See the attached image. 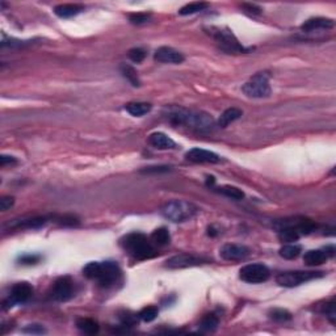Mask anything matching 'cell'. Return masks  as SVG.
<instances>
[{
	"mask_svg": "<svg viewBox=\"0 0 336 336\" xmlns=\"http://www.w3.org/2000/svg\"><path fill=\"white\" fill-rule=\"evenodd\" d=\"M164 116L175 126H185L199 131L212 130L214 119L204 112H193L181 107H167Z\"/></svg>",
	"mask_w": 336,
	"mask_h": 336,
	"instance_id": "6da1fadb",
	"label": "cell"
},
{
	"mask_svg": "<svg viewBox=\"0 0 336 336\" xmlns=\"http://www.w3.org/2000/svg\"><path fill=\"white\" fill-rule=\"evenodd\" d=\"M83 275L90 280H96L103 288H109L118 281L121 269L114 261H91L83 268Z\"/></svg>",
	"mask_w": 336,
	"mask_h": 336,
	"instance_id": "7a4b0ae2",
	"label": "cell"
},
{
	"mask_svg": "<svg viewBox=\"0 0 336 336\" xmlns=\"http://www.w3.org/2000/svg\"><path fill=\"white\" fill-rule=\"evenodd\" d=\"M121 246L137 260L151 259L156 255L155 248L148 242L147 236L141 232H130L121 239Z\"/></svg>",
	"mask_w": 336,
	"mask_h": 336,
	"instance_id": "3957f363",
	"label": "cell"
},
{
	"mask_svg": "<svg viewBox=\"0 0 336 336\" xmlns=\"http://www.w3.org/2000/svg\"><path fill=\"white\" fill-rule=\"evenodd\" d=\"M197 212L199 209L193 204L188 203V201H180V200L167 203L162 208V214L164 216V218L171 222H175V224L192 220L197 214Z\"/></svg>",
	"mask_w": 336,
	"mask_h": 336,
	"instance_id": "277c9868",
	"label": "cell"
},
{
	"mask_svg": "<svg viewBox=\"0 0 336 336\" xmlns=\"http://www.w3.org/2000/svg\"><path fill=\"white\" fill-rule=\"evenodd\" d=\"M208 33L213 37L218 46L226 53H247V49L238 41L234 33L227 28L210 26Z\"/></svg>",
	"mask_w": 336,
	"mask_h": 336,
	"instance_id": "5b68a950",
	"label": "cell"
},
{
	"mask_svg": "<svg viewBox=\"0 0 336 336\" xmlns=\"http://www.w3.org/2000/svg\"><path fill=\"white\" fill-rule=\"evenodd\" d=\"M325 276L323 272L317 271H289L282 272L276 277V282L284 288H296L311 280H317Z\"/></svg>",
	"mask_w": 336,
	"mask_h": 336,
	"instance_id": "8992f818",
	"label": "cell"
},
{
	"mask_svg": "<svg viewBox=\"0 0 336 336\" xmlns=\"http://www.w3.org/2000/svg\"><path fill=\"white\" fill-rule=\"evenodd\" d=\"M243 94L247 98L265 99L271 95V86H269V76L265 73H259L253 75L247 83L243 84Z\"/></svg>",
	"mask_w": 336,
	"mask_h": 336,
	"instance_id": "52a82bcc",
	"label": "cell"
},
{
	"mask_svg": "<svg viewBox=\"0 0 336 336\" xmlns=\"http://www.w3.org/2000/svg\"><path fill=\"white\" fill-rule=\"evenodd\" d=\"M239 277L247 284H261V282H265L268 278L271 277V271L267 265H264L261 263L247 264L243 268H240Z\"/></svg>",
	"mask_w": 336,
	"mask_h": 336,
	"instance_id": "ba28073f",
	"label": "cell"
},
{
	"mask_svg": "<svg viewBox=\"0 0 336 336\" xmlns=\"http://www.w3.org/2000/svg\"><path fill=\"white\" fill-rule=\"evenodd\" d=\"M208 259L195 253H179L175 256L170 257L166 261V268L168 269H183V268H191L197 267V265H203V264L208 263Z\"/></svg>",
	"mask_w": 336,
	"mask_h": 336,
	"instance_id": "9c48e42d",
	"label": "cell"
},
{
	"mask_svg": "<svg viewBox=\"0 0 336 336\" xmlns=\"http://www.w3.org/2000/svg\"><path fill=\"white\" fill-rule=\"evenodd\" d=\"M33 296V286L29 282H17L13 285L8 300L4 302V307H12L17 304H26Z\"/></svg>",
	"mask_w": 336,
	"mask_h": 336,
	"instance_id": "30bf717a",
	"label": "cell"
},
{
	"mask_svg": "<svg viewBox=\"0 0 336 336\" xmlns=\"http://www.w3.org/2000/svg\"><path fill=\"white\" fill-rule=\"evenodd\" d=\"M74 296V284L73 280L67 276L58 278L53 285L51 289V297L53 300L58 301V302H66V301L71 300Z\"/></svg>",
	"mask_w": 336,
	"mask_h": 336,
	"instance_id": "8fae6325",
	"label": "cell"
},
{
	"mask_svg": "<svg viewBox=\"0 0 336 336\" xmlns=\"http://www.w3.org/2000/svg\"><path fill=\"white\" fill-rule=\"evenodd\" d=\"M335 255V247L327 246L319 249H310L304 255V263L309 267H315V265H321L326 261L334 257Z\"/></svg>",
	"mask_w": 336,
	"mask_h": 336,
	"instance_id": "7c38bea8",
	"label": "cell"
},
{
	"mask_svg": "<svg viewBox=\"0 0 336 336\" xmlns=\"http://www.w3.org/2000/svg\"><path fill=\"white\" fill-rule=\"evenodd\" d=\"M220 255L224 260L239 261L244 260L249 255V248L243 244H231L227 243L220 249Z\"/></svg>",
	"mask_w": 336,
	"mask_h": 336,
	"instance_id": "4fadbf2b",
	"label": "cell"
},
{
	"mask_svg": "<svg viewBox=\"0 0 336 336\" xmlns=\"http://www.w3.org/2000/svg\"><path fill=\"white\" fill-rule=\"evenodd\" d=\"M154 59L159 63H171V65H180L184 62V55L180 51L175 50L170 46L158 47L154 53Z\"/></svg>",
	"mask_w": 336,
	"mask_h": 336,
	"instance_id": "5bb4252c",
	"label": "cell"
},
{
	"mask_svg": "<svg viewBox=\"0 0 336 336\" xmlns=\"http://www.w3.org/2000/svg\"><path fill=\"white\" fill-rule=\"evenodd\" d=\"M185 158L193 163H220L221 158L213 151H209V150H204V148H191L187 154H185Z\"/></svg>",
	"mask_w": 336,
	"mask_h": 336,
	"instance_id": "9a60e30c",
	"label": "cell"
},
{
	"mask_svg": "<svg viewBox=\"0 0 336 336\" xmlns=\"http://www.w3.org/2000/svg\"><path fill=\"white\" fill-rule=\"evenodd\" d=\"M335 22L331 18L326 17H313L309 18L301 25V30L305 33L318 32V30H329L333 29Z\"/></svg>",
	"mask_w": 336,
	"mask_h": 336,
	"instance_id": "2e32d148",
	"label": "cell"
},
{
	"mask_svg": "<svg viewBox=\"0 0 336 336\" xmlns=\"http://www.w3.org/2000/svg\"><path fill=\"white\" fill-rule=\"evenodd\" d=\"M148 143L152 147L159 148V150H170V148L176 147V143H175L174 139L168 137L167 134L160 133V131H155V133L150 134Z\"/></svg>",
	"mask_w": 336,
	"mask_h": 336,
	"instance_id": "e0dca14e",
	"label": "cell"
},
{
	"mask_svg": "<svg viewBox=\"0 0 336 336\" xmlns=\"http://www.w3.org/2000/svg\"><path fill=\"white\" fill-rule=\"evenodd\" d=\"M83 9L84 7L80 4H59L54 8V13L61 18H69L76 16Z\"/></svg>",
	"mask_w": 336,
	"mask_h": 336,
	"instance_id": "ac0fdd59",
	"label": "cell"
},
{
	"mask_svg": "<svg viewBox=\"0 0 336 336\" xmlns=\"http://www.w3.org/2000/svg\"><path fill=\"white\" fill-rule=\"evenodd\" d=\"M47 222L46 217H42V216H38V217H30V218H24V220L16 221L15 224H12V227L15 228H40L42 226H45Z\"/></svg>",
	"mask_w": 336,
	"mask_h": 336,
	"instance_id": "d6986e66",
	"label": "cell"
},
{
	"mask_svg": "<svg viewBox=\"0 0 336 336\" xmlns=\"http://www.w3.org/2000/svg\"><path fill=\"white\" fill-rule=\"evenodd\" d=\"M243 116V112L240 109L238 108H228L226 109L222 114L220 116V119H218V126L221 127H226L228 126L230 123L239 119L240 117Z\"/></svg>",
	"mask_w": 336,
	"mask_h": 336,
	"instance_id": "ffe728a7",
	"label": "cell"
},
{
	"mask_svg": "<svg viewBox=\"0 0 336 336\" xmlns=\"http://www.w3.org/2000/svg\"><path fill=\"white\" fill-rule=\"evenodd\" d=\"M152 105L148 104V103H142V102H134L129 103V104L125 105V109H126L127 113H130L131 116L134 117H142L147 114L150 111H151Z\"/></svg>",
	"mask_w": 336,
	"mask_h": 336,
	"instance_id": "44dd1931",
	"label": "cell"
},
{
	"mask_svg": "<svg viewBox=\"0 0 336 336\" xmlns=\"http://www.w3.org/2000/svg\"><path fill=\"white\" fill-rule=\"evenodd\" d=\"M301 234L292 226H281L278 227V239L282 243H293L300 239Z\"/></svg>",
	"mask_w": 336,
	"mask_h": 336,
	"instance_id": "7402d4cb",
	"label": "cell"
},
{
	"mask_svg": "<svg viewBox=\"0 0 336 336\" xmlns=\"http://www.w3.org/2000/svg\"><path fill=\"white\" fill-rule=\"evenodd\" d=\"M76 327L87 335H95L99 333V323L91 318H80L76 321Z\"/></svg>",
	"mask_w": 336,
	"mask_h": 336,
	"instance_id": "603a6c76",
	"label": "cell"
},
{
	"mask_svg": "<svg viewBox=\"0 0 336 336\" xmlns=\"http://www.w3.org/2000/svg\"><path fill=\"white\" fill-rule=\"evenodd\" d=\"M119 70H121V74L123 75V78H126L133 87H139L141 86V80L138 78V74L134 67H131L130 65H126V63H122L119 66Z\"/></svg>",
	"mask_w": 336,
	"mask_h": 336,
	"instance_id": "cb8c5ba5",
	"label": "cell"
},
{
	"mask_svg": "<svg viewBox=\"0 0 336 336\" xmlns=\"http://www.w3.org/2000/svg\"><path fill=\"white\" fill-rule=\"evenodd\" d=\"M218 325H220V319H218V317L216 314H213V313H210V314L204 315L199 326L200 330L206 331V333H210V331L217 330Z\"/></svg>",
	"mask_w": 336,
	"mask_h": 336,
	"instance_id": "d4e9b609",
	"label": "cell"
},
{
	"mask_svg": "<svg viewBox=\"0 0 336 336\" xmlns=\"http://www.w3.org/2000/svg\"><path fill=\"white\" fill-rule=\"evenodd\" d=\"M301 251H302L301 246H298V244H292V243H288V244H285V246L280 248V251H278V255H280L281 257H284V259H286V260H293V259L298 257V255L301 253Z\"/></svg>",
	"mask_w": 336,
	"mask_h": 336,
	"instance_id": "484cf974",
	"label": "cell"
},
{
	"mask_svg": "<svg viewBox=\"0 0 336 336\" xmlns=\"http://www.w3.org/2000/svg\"><path fill=\"white\" fill-rule=\"evenodd\" d=\"M151 240L156 246H166L171 242V235L166 227H159L151 234Z\"/></svg>",
	"mask_w": 336,
	"mask_h": 336,
	"instance_id": "4316f807",
	"label": "cell"
},
{
	"mask_svg": "<svg viewBox=\"0 0 336 336\" xmlns=\"http://www.w3.org/2000/svg\"><path fill=\"white\" fill-rule=\"evenodd\" d=\"M209 7V4L204 3V1H195V3H189L187 5H184L183 8H180V13L181 16H187V15H193V13H197V12H201L204 9Z\"/></svg>",
	"mask_w": 336,
	"mask_h": 336,
	"instance_id": "83f0119b",
	"label": "cell"
},
{
	"mask_svg": "<svg viewBox=\"0 0 336 336\" xmlns=\"http://www.w3.org/2000/svg\"><path fill=\"white\" fill-rule=\"evenodd\" d=\"M221 195L226 196L231 200H243L244 199V192L242 189L236 188V187H231V185H224V187H220L217 189Z\"/></svg>",
	"mask_w": 336,
	"mask_h": 336,
	"instance_id": "f1b7e54d",
	"label": "cell"
},
{
	"mask_svg": "<svg viewBox=\"0 0 336 336\" xmlns=\"http://www.w3.org/2000/svg\"><path fill=\"white\" fill-rule=\"evenodd\" d=\"M269 318L272 321L278 322V323H285V322H289L292 319V314L285 309H273L269 313Z\"/></svg>",
	"mask_w": 336,
	"mask_h": 336,
	"instance_id": "f546056e",
	"label": "cell"
},
{
	"mask_svg": "<svg viewBox=\"0 0 336 336\" xmlns=\"http://www.w3.org/2000/svg\"><path fill=\"white\" fill-rule=\"evenodd\" d=\"M158 313H159V310H158V307L156 306L143 307V309L139 311L138 318L141 319V321L146 322V323H148V322H152L156 317H158Z\"/></svg>",
	"mask_w": 336,
	"mask_h": 336,
	"instance_id": "4dcf8cb0",
	"label": "cell"
},
{
	"mask_svg": "<svg viewBox=\"0 0 336 336\" xmlns=\"http://www.w3.org/2000/svg\"><path fill=\"white\" fill-rule=\"evenodd\" d=\"M322 313L326 315V318L329 319L333 325H335V322H336L335 301H330V302L323 305V307H322Z\"/></svg>",
	"mask_w": 336,
	"mask_h": 336,
	"instance_id": "1f68e13d",
	"label": "cell"
},
{
	"mask_svg": "<svg viewBox=\"0 0 336 336\" xmlns=\"http://www.w3.org/2000/svg\"><path fill=\"white\" fill-rule=\"evenodd\" d=\"M127 57L130 61H133L134 63H141L146 57V51L141 47H134V49H130L129 53H127Z\"/></svg>",
	"mask_w": 336,
	"mask_h": 336,
	"instance_id": "d6a6232c",
	"label": "cell"
},
{
	"mask_svg": "<svg viewBox=\"0 0 336 336\" xmlns=\"http://www.w3.org/2000/svg\"><path fill=\"white\" fill-rule=\"evenodd\" d=\"M22 333L32 334V335H42V334H46V330H45L44 326L41 325H28L25 329H22Z\"/></svg>",
	"mask_w": 336,
	"mask_h": 336,
	"instance_id": "836d02e7",
	"label": "cell"
},
{
	"mask_svg": "<svg viewBox=\"0 0 336 336\" xmlns=\"http://www.w3.org/2000/svg\"><path fill=\"white\" fill-rule=\"evenodd\" d=\"M150 13H146V12H137V13H131L129 15V20H130L133 24H142V22H146L150 18Z\"/></svg>",
	"mask_w": 336,
	"mask_h": 336,
	"instance_id": "e575fe53",
	"label": "cell"
},
{
	"mask_svg": "<svg viewBox=\"0 0 336 336\" xmlns=\"http://www.w3.org/2000/svg\"><path fill=\"white\" fill-rule=\"evenodd\" d=\"M40 260H41L40 255H24V256H20V259H18L20 264H25V265L36 264Z\"/></svg>",
	"mask_w": 336,
	"mask_h": 336,
	"instance_id": "d590c367",
	"label": "cell"
},
{
	"mask_svg": "<svg viewBox=\"0 0 336 336\" xmlns=\"http://www.w3.org/2000/svg\"><path fill=\"white\" fill-rule=\"evenodd\" d=\"M58 222L63 226H76L79 224V220L74 216H63V217L58 218Z\"/></svg>",
	"mask_w": 336,
	"mask_h": 336,
	"instance_id": "8d00e7d4",
	"label": "cell"
},
{
	"mask_svg": "<svg viewBox=\"0 0 336 336\" xmlns=\"http://www.w3.org/2000/svg\"><path fill=\"white\" fill-rule=\"evenodd\" d=\"M13 204H15V199L13 197H11V196H4V197L0 199V209L5 212V210L11 209Z\"/></svg>",
	"mask_w": 336,
	"mask_h": 336,
	"instance_id": "74e56055",
	"label": "cell"
},
{
	"mask_svg": "<svg viewBox=\"0 0 336 336\" xmlns=\"http://www.w3.org/2000/svg\"><path fill=\"white\" fill-rule=\"evenodd\" d=\"M243 11L247 12V13H251V15H260L261 8L257 7L256 4H242Z\"/></svg>",
	"mask_w": 336,
	"mask_h": 336,
	"instance_id": "f35d334b",
	"label": "cell"
},
{
	"mask_svg": "<svg viewBox=\"0 0 336 336\" xmlns=\"http://www.w3.org/2000/svg\"><path fill=\"white\" fill-rule=\"evenodd\" d=\"M16 163H17V160H16V158H13V156L9 155L0 156V166L1 167L7 166V164H16Z\"/></svg>",
	"mask_w": 336,
	"mask_h": 336,
	"instance_id": "ab89813d",
	"label": "cell"
},
{
	"mask_svg": "<svg viewBox=\"0 0 336 336\" xmlns=\"http://www.w3.org/2000/svg\"><path fill=\"white\" fill-rule=\"evenodd\" d=\"M167 171H170V167H148V168L143 170L142 172L152 174V172H167Z\"/></svg>",
	"mask_w": 336,
	"mask_h": 336,
	"instance_id": "60d3db41",
	"label": "cell"
},
{
	"mask_svg": "<svg viewBox=\"0 0 336 336\" xmlns=\"http://www.w3.org/2000/svg\"><path fill=\"white\" fill-rule=\"evenodd\" d=\"M214 183H216V179H214L213 176L208 177V183H206V184H208V185H213Z\"/></svg>",
	"mask_w": 336,
	"mask_h": 336,
	"instance_id": "b9f144b4",
	"label": "cell"
}]
</instances>
